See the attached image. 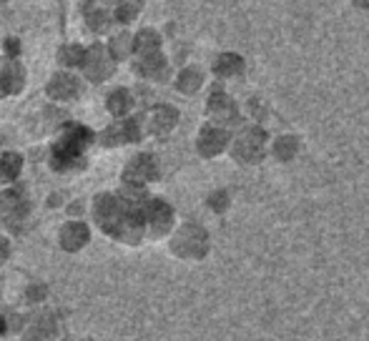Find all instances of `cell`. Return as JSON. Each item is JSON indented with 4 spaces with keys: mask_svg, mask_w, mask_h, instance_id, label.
Here are the masks:
<instances>
[{
    "mask_svg": "<svg viewBox=\"0 0 369 341\" xmlns=\"http://www.w3.org/2000/svg\"><path fill=\"white\" fill-rule=\"evenodd\" d=\"M229 154L239 166H259L269 156V133L261 126H246L229 141Z\"/></svg>",
    "mask_w": 369,
    "mask_h": 341,
    "instance_id": "1",
    "label": "cell"
},
{
    "mask_svg": "<svg viewBox=\"0 0 369 341\" xmlns=\"http://www.w3.org/2000/svg\"><path fill=\"white\" fill-rule=\"evenodd\" d=\"M174 251L181 259H204L209 251V238H206L204 229L198 226H183L178 236L174 238Z\"/></svg>",
    "mask_w": 369,
    "mask_h": 341,
    "instance_id": "2",
    "label": "cell"
},
{
    "mask_svg": "<svg viewBox=\"0 0 369 341\" xmlns=\"http://www.w3.org/2000/svg\"><path fill=\"white\" fill-rule=\"evenodd\" d=\"M91 133L86 128H71L66 136L61 138V144L55 149V161H63V166H68L71 161H76L83 154V149L89 146Z\"/></svg>",
    "mask_w": 369,
    "mask_h": 341,
    "instance_id": "3",
    "label": "cell"
},
{
    "mask_svg": "<svg viewBox=\"0 0 369 341\" xmlns=\"http://www.w3.org/2000/svg\"><path fill=\"white\" fill-rule=\"evenodd\" d=\"M229 133L221 126H206L198 136V151L206 156V158H216L219 154H224L229 149Z\"/></svg>",
    "mask_w": 369,
    "mask_h": 341,
    "instance_id": "4",
    "label": "cell"
},
{
    "mask_svg": "<svg viewBox=\"0 0 369 341\" xmlns=\"http://www.w3.org/2000/svg\"><path fill=\"white\" fill-rule=\"evenodd\" d=\"M209 116L214 118V126H221L224 128L226 123H232L234 118L239 116L237 113V103H234L229 96L224 93H216L209 98Z\"/></svg>",
    "mask_w": 369,
    "mask_h": 341,
    "instance_id": "5",
    "label": "cell"
},
{
    "mask_svg": "<svg viewBox=\"0 0 369 341\" xmlns=\"http://www.w3.org/2000/svg\"><path fill=\"white\" fill-rule=\"evenodd\" d=\"M299 154V138L294 133H281L279 138L269 141V156L279 163H289Z\"/></svg>",
    "mask_w": 369,
    "mask_h": 341,
    "instance_id": "6",
    "label": "cell"
},
{
    "mask_svg": "<svg viewBox=\"0 0 369 341\" xmlns=\"http://www.w3.org/2000/svg\"><path fill=\"white\" fill-rule=\"evenodd\" d=\"M23 214H25V204L18 193H3L0 196V221L13 224L16 219H23Z\"/></svg>",
    "mask_w": 369,
    "mask_h": 341,
    "instance_id": "7",
    "label": "cell"
},
{
    "mask_svg": "<svg viewBox=\"0 0 369 341\" xmlns=\"http://www.w3.org/2000/svg\"><path fill=\"white\" fill-rule=\"evenodd\" d=\"M128 176H131L136 183L154 178V176H156V163H154V158H151V156H138V158L131 161V166H128Z\"/></svg>",
    "mask_w": 369,
    "mask_h": 341,
    "instance_id": "8",
    "label": "cell"
},
{
    "mask_svg": "<svg viewBox=\"0 0 369 341\" xmlns=\"http://www.w3.org/2000/svg\"><path fill=\"white\" fill-rule=\"evenodd\" d=\"M18 170H21V158L13 154L3 156V161H0V181H11V178H16Z\"/></svg>",
    "mask_w": 369,
    "mask_h": 341,
    "instance_id": "9",
    "label": "cell"
},
{
    "mask_svg": "<svg viewBox=\"0 0 369 341\" xmlns=\"http://www.w3.org/2000/svg\"><path fill=\"white\" fill-rule=\"evenodd\" d=\"M30 339H35V341H45V339H50V334H53V324H50V319L48 316H43V319H35V326H30Z\"/></svg>",
    "mask_w": 369,
    "mask_h": 341,
    "instance_id": "10",
    "label": "cell"
},
{
    "mask_svg": "<svg viewBox=\"0 0 369 341\" xmlns=\"http://www.w3.org/2000/svg\"><path fill=\"white\" fill-rule=\"evenodd\" d=\"M128 103H131V100H128V93H123V91H118V93H113V98H110V110L121 116L123 110L128 108Z\"/></svg>",
    "mask_w": 369,
    "mask_h": 341,
    "instance_id": "11",
    "label": "cell"
},
{
    "mask_svg": "<svg viewBox=\"0 0 369 341\" xmlns=\"http://www.w3.org/2000/svg\"><path fill=\"white\" fill-rule=\"evenodd\" d=\"M6 253H8V246H6V241H3V238H0V261L6 259Z\"/></svg>",
    "mask_w": 369,
    "mask_h": 341,
    "instance_id": "12",
    "label": "cell"
},
{
    "mask_svg": "<svg viewBox=\"0 0 369 341\" xmlns=\"http://www.w3.org/2000/svg\"><path fill=\"white\" fill-rule=\"evenodd\" d=\"M3 331H6V321L0 319V334H3Z\"/></svg>",
    "mask_w": 369,
    "mask_h": 341,
    "instance_id": "13",
    "label": "cell"
}]
</instances>
